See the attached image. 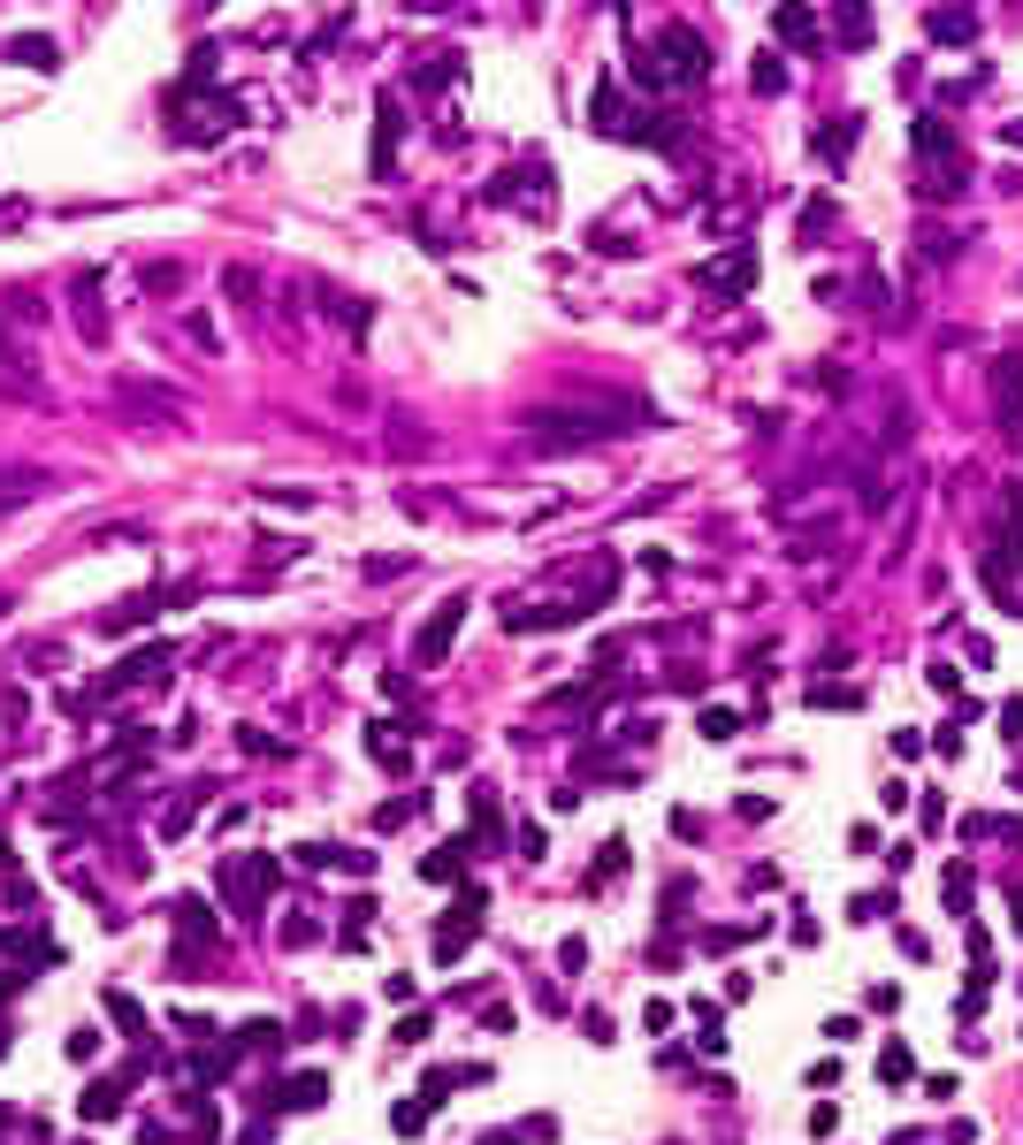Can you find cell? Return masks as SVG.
Segmentation results:
<instances>
[{"label": "cell", "mask_w": 1023, "mask_h": 1145, "mask_svg": "<svg viewBox=\"0 0 1023 1145\" xmlns=\"http://www.w3.org/2000/svg\"><path fill=\"white\" fill-rule=\"evenodd\" d=\"M657 46H665V54H642V61H634V77H642V85H687V77H702V38L665 31Z\"/></svg>", "instance_id": "6da1fadb"}, {"label": "cell", "mask_w": 1023, "mask_h": 1145, "mask_svg": "<svg viewBox=\"0 0 1023 1145\" xmlns=\"http://www.w3.org/2000/svg\"><path fill=\"white\" fill-rule=\"evenodd\" d=\"M459 619H466V604L451 596V604H443V611H436V619L420 627V642H413V664H443V650L459 642Z\"/></svg>", "instance_id": "7a4b0ae2"}, {"label": "cell", "mask_w": 1023, "mask_h": 1145, "mask_svg": "<svg viewBox=\"0 0 1023 1145\" xmlns=\"http://www.w3.org/2000/svg\"><path fill=\"white\" fill-rule=\"evenodd\" d=\"M702 291H718V299H741L749 283H756V252H733V260H710L702 276H695Z\"/></svg>", "instance_id": "3957f363"}, {"label": "cell", "mask_w": 1023, "mask_h": 1145, "mask_svg": "<svg viewBox=\"0 0 1023 1145\" xmlns=\"http://www.w3.org/2000/svg\"><path fill=\"white\" fill-rule=\"evenodd\" d=\"M322 1092H329V1077H314V1069H306V1077H291V1085L276 1092V1108H314Z\"/></svg>", "instance_id": "277c9868"}, {"label": "cell", "mask_w": 1023, "mask_h": 1145, "mask_svg": "<svg viewBox=\"0 0 1023 1145\" xmlns=\"http://www.w3.org/2000/svg\"><path fill=\"white\" fill-rule=\"evenodd\" d=\"M115 1108H123V1077H108V1085H92V1092H85V1115H92V1123H108Z\"/></svg>", "instance_id": "5b68a950"}, {"label": "cell", "mask_w": 1023, "mask_h": 1145, "mask_svg": "<svg viewBox=\"0 0 1023 1145\" xmlns=\"http://www.w3.org/2000/svg\"><path fill=\"white\" fill-rule=\"evenodd\" d=\"M108 1015H115L123 1031H146V1015H138V1000H131V992H108Z\"/></svg>", "instance_id": "8992f818"}, {"label": "cell", "mask_w": 1023, "mask_h": 1145, "mask_svg": "<svg viewBox=\"0 0 1023 1145\" xmlns=\"http://www.w3.org/2000/svg\"><path fill=\"white\" fill-rule=\"evenodd\" d=\"M123 405H169L161 382H123Z\"/></svg>", "instance_id": "52a82bcc"}, {"label": "cell", "mask_w": 1023, "mask_h": 1145, "mask_svg": "<svg viewBox=\"0 0 1023 1145\" xmlns=\"http://www.w3.org/2000/svg\"><path fill=\"white\" fill-rule=\"evenodd\" d=\"M733 726H741V718H733V710H718V703H710V710H702V733H710V741H733Z\"/></svg>", "instance_id": "ba28073f"}, {"label": "cell", "mask_w": 1023, "mask_h": 1145, "mask_svg": "<svg viewBox=\"0 0 1023 1145\" xmlns=\"http://www.w3.org/2000/svg\"><path fill=\"white\" fill-rule=\"evenodd\" d=\"M810 703H833V710H848L855 687H818V680H810Z\"/></svg>", "instance_id": "9c48e42d"}, {"label": "cell", "mask_w": 1023, "mask_h": 1145, "mask_svg": "<svg viewBox=\"0 0 1023 1145\" xmlns=\"http://www.w3.org/2000/svg\"><path fill=\"white\" fill-rule=\"evenodd\" d=\"M1009 512H1016V542H1023V490H1009Z\"/></svg>", "instance_id": "30bf717a"}]
</instances>
